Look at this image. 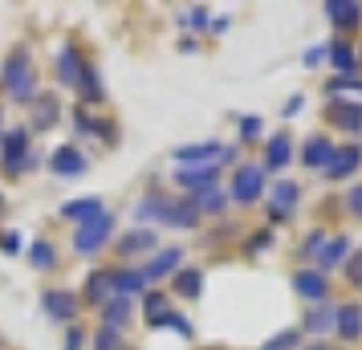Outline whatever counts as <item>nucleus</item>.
I'll return each mask as SVG.
<instances>
[{
	"label": "nucleus",
	"mask_w": 362,
	"mask_h": 350,
	"mask_svg": "<svg viewBox=\"0 0 362 350\" xmlns=\"http://www.w3.org/2000/svg\"><path fill=\"white\" fill-rule=\"evenodd\" d=\"M293 289H297V298L322 301L329 293V281L317 273V269H301V273H293Z\"/></svg>",
	"instance_id": "423d86ee"
},
{
	"label": "nucleus",
	"mask_w": 362,
	"mask_h": 350,
	"mask_svg": "<svg viewBox=\"0 0 362 350\" xmlns=\"http://www.w3.org/2000/svg\"><path fill=\"white\" fill-rule=\"evenodd\" d=\"M110 233H115V216L110 212H102L98 220H90V224H82L78 228V236H74V249L78 252H98L106 240H110Z\"/></svg>",
	"instance_id": "7ed1b4c3"
},
{
	"label": "nucleus",
	"mask_w": 362,
	"mask_h": 350,
	"mask_svg": "<svg viewBox=\"0 0 362 350\" xmlns=\"http://www.w3.org/2000/svg\"><path fill=\"white\" fill-rule=\"evenodd\" d=\"M29 261H33L37 269H53V261H57V257H53L49 240H37L33 249H29Z\"/></svg>",
	"instance_id": "473e14b6"
},
{
	"label": "nucleus",
	"mask_w": 362,
	"mask_h": 350,
	"mask_svg": "<svg viewBox=\"0 0 362 350\" xmlns=\"http://www.w3.org/2000/svg\"><path fill=\"white\" fill-rule=\"evenodd\" d=\"M0 86L13 102H29L37 94V69H33V57L25 49H13L0 66Z\"/></svg>",
	"instance_id": "f257e3e1"
},
{
	"label": "nucleus",
	"mask_w": 362,
	"mask_h": 350,
	"mask_svg": "<svg viewBox=\"0 0 362 350\" xmlns=\"http://www.w3.org/2000/svg\"><path fill=\"white\" fill-rule=\"evenodd\" d=\"M346 208H350L354 216H362V184H358V187H350V196H346Z\"/></svg>",
	"instance_id": "ea45409f"
},
{
	"label": "nucleus",
	"mask_w": 362,
	"mask_h": 350,
	"mask_svg": "<svg viewBox=\"0 0 362 350\" xmlns=\"http://www.w3.org/2000/svg\"><path fill=\"white\" fill-rule=\"evenodd\" d=\"M180 265H183V249L171 245V249H159L155 257H151V265L143 269V277H147V281H163V277H171Z\"/></svg>",
	"instance_id": "39448f33"
},
{
	"label": "nucleus",
	"mask_w": 362,
	"mask_h": 350,
	"mask_svg": "<svg viewBox=\"0 0 362 350\" xmlns=\"http://www.w3.org/2000/svg\"><path fill=\"white\" fill-rule=\"evenodd\" d=\"M329 122L350 134H358L362 131V102H329Z\"/></svg>",
	"instance_id": "9d476101"
},
{
	"label": "nucleus",
	"mask_w": 362,
	"mask_h": 350,
	"mask_svg": "<svg viewBox=\"0 0 362 350\" xmlns=\"http://www.w3.org/2000/svg\"><path fill=\"white\" fill-rule=\"evenodd\" d=\"M118 249L127 252V257H134V252H151L155 249V233H151V228H131V233L122 236Z\"/></svg>",
	"instance_id": "b1692460"
},
{
	"label": "nucleus",
	"mask_w": 362,
	"mask_h": 350,
	"mask_svg": "<svg viewBox=\"0 0 362 350\" xmlns=\"http://www.w3.org/2000/svg\"><path fill=\"white\" fill-rule=\"evenodd\" d=\"M33 167V155H29V131L25 127H13V131L4 134V171H29Z\"/></svg>",
	"instance_id": "f03ea898"
},
{
	"label": "nucleus",
	"mask_w": 362,
	"mask_h": 350,
	"mask_svg": "<svg viewBox=\"0 0 362 350\" xmlns=\"http://www.w3.org/2000/svg\"><path fill=\"white\" fill-rule=\"evenodd\" d=\"M106 212V204L98 196H86V200H66L62 204V216L74 220V224H90V220H98Z\"/></svg>",
	"instance_id": "1a4fd4ad"
},
{
	"label": "nucleus",
	"mask_w": 362,
	"mask_h": 350,
	"mask_svg": "<svg viewBox=\"0 0 362 350\" xmlns=\"http://www.w3.org/2000/svg\"><path fill=\"white\" fill-rule=\"evenodd\" d=\"M297 110H301V94H297V98H289V102H285V118H293Z\"/></svg>",
	"instance_id": "49530a36"
},
{
	"label": "nucleus",
	"mask_w": 362,
	"mask_h": 350,
	"mask_svg": "<svg viewBox=\"0 0 362 350\" xmlns=\"http://www.w3.org/2000/svg\"><path fill=\"white\" fill-rule=\"evenodd\" d=\"M334 330L342 334V342H358V334H362V310L358 305H338Z\"/></svg>",
	"instance_id": "dca6fc26"
},
{
	"label": "nucleus",
	"mask_w": 362,
	"mask_h": 350,
	"mask_svg": "<svg viewBox=\"0 0 362 350\" xmlns=\"http://www.w3.org/2000/svg\"><path fill=\"white\" fill-rule=\"evenodd\" d=\"M110 277H115V293L118 298H131V293H143V289H147L143 269H122V273H110Z\"/></svg>",
	"instance_id": "6ab92c4d"
},
{
	"label": "nucleus",
	"mask_w": 362,
	"mask_h": 350,
	"mask_svg": "<svg viewBox=\"0 0 362 350\" xmlns=\"http://www.w3.org/2000/svg\"><path fill=\"white\" fill-rule=\"evenodd\" d=\"M115 289V277L110 273H90V285H86V293H90V301L94 305H106V293Z\"/></svg>",
	"instance_id": "c85d7f7f"
},
{
	"label": "nucleus",
	"mask_w": 362,
	"mask_h": 350,
	"mask_svg": "<svg viewBox=\"0 0 362 350\" xmlns=\"http://www.w3.org/2000/svg\"><path fill=\"white\" fill-rule=\"evenodd\" d=\"M264 192V171L261 167H240L232 180V200L236 204H257Z\"/></svg>",
	"instance_id": "20e7f679"
},
{
	"label": "nucleus",
	"mask_w": 362,
	"mask_h": 350,
	"mask_svg": "<svg viewBox=\"0 0 362 350\" xmlns=\"http://www.w3.org/2000/svg\"><path fill=\"white\" fill-rule=\"evenodd\" d=\"M220 155V143H192V147H180L175 151V163L180 167H208V159H216Z\"/></svg>",
	"instance_id": "2eb2a0df"
},
{
	"label": "nucleus",
	"mask_w": 362,
	"mask_h": 350,
	"mask_svg": "<svg viewBox=\"0 0 362 350\" xmlns=\"http://www.w3.org/2000/svg\"><path fill=\"white\" fill-rule=\"evenodd\" d=\"M269 245H273V233H257V236H252V245H248V249H252V252H261V249H269Z\"/></svg>",
	"instance_id": "c03bdc74"
},
{
	"label": "nucleus",
	"mask_w": 362,
	"mask_h": 350,
	"mask_svg": "<svg viewBox=\"0 0 362 350\" xmlns=\"http://www.w3.org/2000/svg\"><path fill=\"white\" fill-rule=\"evenodd\" d=\"M326 17L334 21V25H358L362 21V4H354V0H326Z\"/></svg>",
	"instance_id": "f3484780"
},
{
	"label": "nucleus",
	"mask_w": 362,
	"mask_h": 350,
	"mask_svg": "<svg viewBox=\"0 0 362 350\" xmlns=\"http://www.w3.org/2000/svg\"><path fill=\"white\" fill-rule=\"evenodd\" d=\"M192 208H196V212H220V208H224V192H216V187L196 192V196H192Z\"/></svg>",
	"instance_id": "c756f323"
},
{
	"label": "nucleus",
	"mask_w": 362,
	"mask_h": 350,
	"mask_svg": "<svg viewBox=\"0 0 362 350\" xmlns=\"http://www.w3.org/2000/svg\"><path fill=\"white\" fill-rule=\"evenodd\" d=\"M82 338H86V334L78 330V326H69V334H66V350H82Z\"/></svg>",
	"instance_id": "79ce46f5"
},
{
	"label": "nucleus",
	"mask_w": 362,
	"mask_h": 350,
	"mask_svg": "<svg viewBox=\"0 0 362 350\" xmlns=\"http://www.w3.org/2000/svg\"><path fill=\"white\" fill-rule=\"evenodd\" d=\"M346 249H350V240H346V236H334V240H326V245L317 249V265H322V269H334V265H342Z\"/></svg>",
	"instance_id": "393cba45"
},
{
	"label": "nucleus",
	"mask_w": 362,
	"mask_h": 350,
	"mask_svg": "<svg viewBox=\"0 0 362 350\" xmlns=\"http://www.w3.org/2000/svg\"><path fill=\"white\" fill-rule=\"evenodd\" d=\"M334 322H338V310L317 305V310H310V314H305V330H310V334H326V330H334Z\"/></svg>",
	"instance_id": "bb28decb"
},
{
	"label": "nucleus",
	"mask_w": 362,
	"mask_h": 350,
	"mask_svg": "<svg viewBox=\"0 0 362 350\" xmlns=\"http://www.w3.org/2000/svg\"><path fill=\"white\" fill-rule=\"evenodd\" d=\"M82 74H86V62L82 53L74 49V45H66V49L57 53V78H62V86H82Z\"/></svg>",
	"instance_id": "0eeeda50"
},
{
	"label": "nucleus",
	"mask_w": 362,
	"mask_h": 350,
	"mask_svg": "<svg viewBox=\"0 0 362 350\" xmlns=\"http://www.w3.org/2000/svg\"><path fill=\"white\" fill-rule=\"evenodd\" d=\"M159 220L171 224V228H192L199 216H196V208H192V204H171V200H167L163 204V216H159Z\"/></svg>",
	"instance_id": "412c9836"
},
{
	"label": "nucleus",
	"mask_w": 362,
	"mask_h": 350,
	"mask_svg": "<svg viewBox=\"0 0 362 350\" xmlns=\"http://www.w3.org/2000/svg\"><path fill=\"white\" fill-rule=\"evenodd\" d=\"M358 163H362V151L358 147H334V159L326 163V175H329V180H346Z\"/></svg>",
	"instance_id": "ddd939ff"
},
{
	"label": "nucleus",
	"mask_w": 362,
	"mask_h": 350,
	"mask_svg": "<svg viewBox=\"0 0 362 350\" xmlns=\"http://www.w3.org/2000/svg\"><path fill=\"white\" fill-rule=\"evenodd\" d=\"M293 204H297V184L293 180H281V184L273 187V196H269V212H273V220L293 216Z\"/></svg>",
	"instance_id": "9b49d317"
},
{
	"label": "nucleus",
	"mask_w": 362,
	"mask_h": 350,
	"mask_svg": "<svg viewBox=\"0 0 362 350\" xmlns=\"http://www.w3.org/2000/svg\"><path fill=\"white\" fill-rule=\"evenodd\" d=\"M329 94H338V90H362V82L354 78V74H342V78H334V82H326Z\"/></svg>",
	"instance_id": "c9c22d12"
},
{
	"label": "nucleus",
	"mask_w": 362,
	"mask_h": 350,
	"mask_svg": "<svg viewBox=\"0 0 362 350\" xmlns=\"http://www.w3.org/2000/svg\"><path fill=\"white\" fill-rule=\"evenodd\" d=\"M301 159H305V167H326L329 159H334V147H329V139L313 134L310 143H305V151H301Z\"/></svg>",
	"instance_id": "4be33fe9"
},
{
	"label": "nucleus",
	"mask_w": 362,
	"mask_h": 350,
	"mask_svg": "<svg viewBox=\"0 0 362 350\" xmlns=\"http://www.w3.org/2000/svg\"><path fill=\"white\" fill-rule=\"evenodd\" d=\"M346 277H350L354 285H362V249L350 257V265H346Z\"/></svg>",
	"instance_id": "e433bc0d"
},
{
	"label": "nucleus",
	"mask_w": 362,
	"mask_h": 350,
	"mask_svg": "<svg viewBox=\"0 0 362 350\" xmlns=\"http://www.w3.org/2000/svg\"><path fill=\"white\" fill-rule=\"evenodd\" d=\"M175 180H180V187H187V192L196 196V192L216 187V167H180V171H175Z\"/></svg>",
	"instance_id": "f8f14e48"
},
{
	"label": "nucleus",
	"mask_w": 362,
	"mask_h": 350,
	"mask_svg": "<svg viewBox=\"0 0 362 350\" xmlns=\"http://www.w3.org/2000/svg\"><path fill=\"white\" fill-rule=\"evenodd\" d=\"M297 342H301V334L297 330H281V334H273L269 342H261V350H293Z\"/></svg>",
	"instance_id": "2f4dec72"
},
{
	"label": "nucleus",
	"mask_w": 362,
	"mask_h": 350,
	"mask_svg": "<svg viewBox=\"0 0 362 350\" xmlns=\"http://www.w3.org/2000/svg\"><path fill=\"white\" fill-rule=\"evenodd\" d=\"M118 342H122V338H118V330H106V326H102V330L94 334V350H122Z\"/></svg>",
	"instance_id": "72a5a7b5"
},
{
	"label": "nucleus",
	"mask_w": 362,
	"mask_h": 350,
	"mask_svg": "<svg viewBox=\"0 0 362 350\" xmlns=\"http://www.w3.org/2000/svg\"><path fill=\"white\" fill-rule=\"evenodd\" d=\"M322 57H326V45H317V49H310V53H305V66H313V62H322Z\"/></svg>",
	"instance_id": "a18cd8bd"
},
{
	"label": "nucleus",
	"mask_w": 362,
	"mask_h": 350,
	"mask_svg": "<svg viewBox=\"0 0 362 350\" xmlns=\"http://www.w3.org/2000/svg\"><path fill=\"white\" fill-rule=\"evenodd\" d=\"M240 134H245V139H257V134H261V118H240Z\"/></svg>",
	"instance_id": "4c0bfd02"
},
{
	"label": "nucleus",
	"mask_w": 362,
	"mask_h": 350,
	"mask_svg": "<svg viewBox=\"0 0 362 350\" xmlns=\"http://www.w3.org/2000/svg\"><path fill=\"white\" fill-rule=\"evenodd\" d=\"M41 305H45V310H49L53 317H62V322H69V317L78 314V298H74L69 289H45Z\"/></svg>",
	"instance_id": "4468645a"
},
{
	"label": "nucleus",
	"mask_w": 362,
	"mask_h": 350,
	"mask_svg": "<svg viewBox=\"0 0 362 350\" xmlns=\"http://www.w3.org/2000/svg\"><path fill=\"white\" fill-rule=\"evenodd\" d=\"M326 53H329V66L338 69V78H342V74H350V69H354V62H358L350 41H329Z\"/></svg>",
	"instance_id": "aec40b11"
},
{
	"label": "nucleus",
	"mask_w": 362,
	"mask_h": 350,
	"mask_svg": "<svg viewBox=\"0 0 362 350\" xmlns=\"http://www.w3.org/2000/svg\"><path fill=\"white\" fill-rule=\"evenodd\" d=\"M289 155H293V143L285 139V134H273L269 139V151H264V167L261 171H277V167L289 163Z\"/></svg>",
	"instance_id": "a211bd4d"
},
{
	"label": "nucleus",
	"mask_w": 362,
	"mask_h": 350,
	"mask_svg": "<svg viewBox=\"0 0 362 350\" xmlns=\"http://www.w3.org/2000/svg\"><path fill=\"white\" fill-rule=\"evenodd\" d=\"M78 90H82V98H86V102H98V98H102L98 69H90V66H86V74H82V86H78Z\"/></svg>",
	"instance_id": "7c9ffc66"
},
{
	"label": "nucleus",
	"mask_w": 362,
	"mask_h": 350,
	"mask_svg": "<svg viewBox=\"0 0 362 350\" xmlns=\"http://www.w3.org/2000/svg\"><path fill=\"white\" fill-rule=\"evenodd\" d=\"M127 317H131V310H127V298H115L102 305V322H106V330H122L127 326Z\"/></svg>",
	"instance_id": "cd10ccee"
},
{
	"label": "nucleus",
	"mask_w": 362,
	"mask_h": 350,
	"mask_svg": "<svg viewBox=\"0 0 362 350\" xmlns=\"http://www.w3.org/2000/svg\"><path fill=\"white\" fill-rule=\"evenodd\" d=\"M53 122H57V98H53V94H37L33 127H37V131H49Z\"/></svg>",
	"instance_id": "5701e85b"
},
{
	"label": "nucleus",
	"mask_w": 362,
	"mask_h": 350,
	"mask_svg": "<svg viewBox=\"0 0 362 350\" xmlns=\"http://www.w3.org/2000/svg\"><path fill=\"white\" fill-rule=\"evenodd\" d=\"M175 293H180V298H199V293H204V273H199V269L175 273Z\"/></svg>",
	"instance_id": "a878e982"
},
{
	"label": "nucleus",
	"mask_w": 362,
	"mask_h": 350,
	"mask_svg": "<svg viewBox=\"0 0 362 350\" xmlns=\"http://www.w3.org/2000/svg\"><path fill=\"white\" fill-rule=\"evenodd\" d=\"M0 249H4V252H17L21 249V236L17 233H4V236H0Z\"/></svg>",
	"instance_id": "37998d69"
},
{
	"label": "nucleus",
	"mask_w": 362,
	"mask_h": 350,
	"mask_svg": "<svg viewBox=\"0 0 362 350\" xmlns=\"http://www.w3.org/2000/svg\"><path fill=\"white\" fill-rule=\"evenodd\" d=\"M49 167H53V175L69 180V175H82L90 163H86V155L78 147H57L53 151V159H49Z\"/></svg>",
	"instance_id": "6e6552de"
},
{
	"label": "nucleus",
	"mask_w": 362,
	"mask_h": 350,
	"mask_svg": "<svg viewBox=\"0 0 362 350\" xmlns=\"http://www.w3.org/2000/svg\"><path fill=\"white\" fill-rule=\"evenodd\" d=\"M187 25H192V29H204V25H208V8H192V13H187Z\"/></svg>",
	"instance_id": "a19ab883"
},
{
	"label": "nucleus",
	"mask_w": 362,
	"mask_h": 350,
	"mask_svg": "<svg viewBox=\"0 0 362 350\" xmlns=\"http://www.w3.org/2000/svg\"><path fill=\"white\" fill-rule=\"evenodd\" d=\"M322 245H326V233H313L310 240L301 245V252H305V257H317V249H322Z\"/></svg>",
	"instance_id": "58836bf2"
},
{
	"label": "nucleus",
	"mask_w": 362,
	"mask_h": 350,
	"mask_svg": "<svg viewBox=\"0 0 362 350\" xmlns=\"http://www.w3.org/2000/svg\"><path fill=\"white\" fill-rule=\"evenodd\" d=\"M163 310H167L163 293H147V322H151V326H155V322L163 317Z\"/></svg>",
	"instance_id": "f704fd0d"
},
{
	"label": "nucleus",
	"mask_w": 362,
	"mask_h": 350,
	"mask_svg": "<svg viewBox=\"0 0 362 350\" xmlns=\"http://www.w3.org/2000/svg\"><path fill=\"white\" fill-rule=\"evenodd\" d=\"M310 350H329V346H310Z\"/></svg>",
	"instance_id": "de8ad7c7"
}]
</instances>
